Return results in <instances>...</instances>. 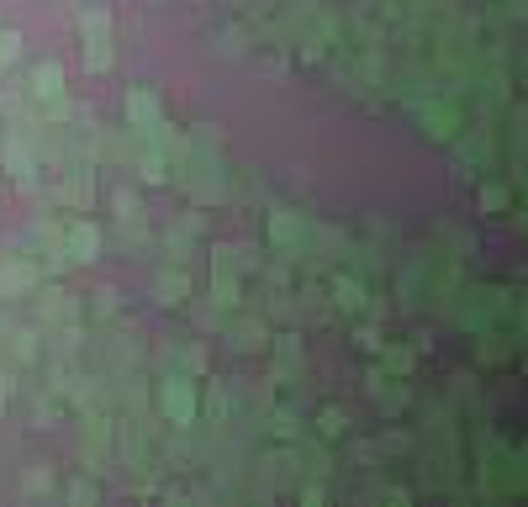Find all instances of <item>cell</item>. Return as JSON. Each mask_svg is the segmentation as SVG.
<instances>
[{"label": "cell", "mask_w": 528, "mask_h": 507, "mask_svg": "<svg viewBox=\"0 0 528 507\" xmlns=\"http://www.w3.org/2000/svg\"><path fill=\"white\" fill-rule=\"evenodd\" d=\"M32 96L43 101L53 117H69V101H64V69H59V64H37V69H32Z\"/></svg>", "instance_id": "1"}, {"label": "cell", "mask_w": 528, "mask_h": 507, "mask_svg": "<svg viewBox=\"0 0 528 507\" xmlns=\"http://www.w3.org/2000/svg\"><path fill=\"white\" fill-rule=\"evenodd\" d=\"M85 64L90 69H111V16L106 11L85 16Z\"/></svg>", "instance_id": "2"}, {"label": "cell", "mask_w": 528, "mask_h": 507, "mask_svg": "<svg viewBox=\"0 0 528 507\" xmlns=\"http://www.w3.org/2000/svg\"><path fill=\"white\" fill-rule=\"evenodd\" d=\"M159 407H164V418L169 423H196V386L191 381H164L159 386Z\"/></svg>", "instance_id": "3"}, {"label": "cell", "mask_w": 528, "mask_h": 507, "mask_svg": "<svg viewBox=\"0 0 528 507\" xmlns=\"http://www.w3.org/2000/svg\"><path fill=\"white\" fill-rule=\"evenodd\" d=\"M127 122H132V133H143V138L164 122V111H159V96H154V90H127Z\"/></svg>", "instance_id": "4"}, {"label": "cell", "mask_w": 528, "mask_h": 507, "mask_svg": "<svg viewBox=\"0 0 528 507\" xmlns=\"http://www.w3.org/2000/svg\"><path fill=\"white\" fill-rule=\"evenodd\" d=\"M101 249V233H96V222H69L64 228V254L74 259V265H90Z\"/></svg>", "instance_id": "5"}, {"label": "cell", "mask_w": 528, "mask_h": 507, "mask_svg": "<svg viewBox=\"0 0 528 507\" xmlns=\"http://www.w3.org/2000/svg\"><path fill=\"white\" fill-rule=\"evenodd\" d=\"M423 133L455 138V111H449V106H428V111H423Z\"/></svg>", "instance_id": "6"}, {"label": "cell", "mask_w": 528, "mask_h": 507, "mask_svg": "<svg viewBox=\"0 0 528 507\" xmlns=\"http://www.w3.org/2000/svg\"><path fill=\"white\" fill-rule=\"evenodd\" d=\"M270 238L280 243V249H301V243H307V233H301L291 217H270Z\"/></svg>", "instance_id": "7"}, {"label": "cell", "mask_w": 528, "mask_h": 507, "mask_svg": "<svg viewBox=\"0 0 528 507\" xmlns=\"http://www.w3.org/2000/svg\"><path fill=\"white\" fill-rule=\"evenodd\" d=\"M185 291H191V286H185V275H175V270L159 275V302L175 307V302H185Z\"/></svg>", "instance_id": "8"}, {"label": "cell", "mask_w": 528, "mask_h": 507, "mask_svg": "<svg viewBox=\"0 0 528 507\" xmlns=\"http://www.w3.org/2000/svg\"><path fill=\"white\" fill-rule=\"evenodd\" d=\"M338 307H349V312H360L365 307V286H360V280H338Z\"/></svg>", "instance_id": "9"}, {"label": "cell", "mask_w": 528, "mask_h": 507, "mask_svg": "<svg viewBox=\"0 0 528 507\" xmlns=\"http://www.w3.org/2000/svg\"><path fill=\"white\" fill-rule=\"evenodd\" d=\"M481 206L486 212H507V206H513V191H507V185H481Z\"/></svg>", "instance_id": "10"}, {"label": "cell", "mask_w": 528, "mask_h": 507, "mask_svg": "<svg viewBox=\"0 0 528 507\" xmlns=\"http://www.w3.org/2000/svg\"><path fill=\"white\" fill-rule=\"evenodd\" d=\"M317 434H323V439H338V434H344V412H338V407H323V412H317Z\"/></svg>", "instance_id": "11"}, {"label": "cell", "mask_w": 528, "mask_h": 507, "mask_svg": "<svg viewBox=\"0 0 528 507\" xmlns=\"http://www.w3.org/2000/svg\"><path fill=\"white\" fill-rule=\"evenodd\" d=\"M16 53H22V37H16V32H0V69L16 64Z\"/></svg>", "instance_id": "12"}, {"label": "cell", "mask_w": 528, "mask_h": 507, "mask_svg": "<svg viewBox=\"0 0 528 507\" xmlns=\"http://www.w3.org/2000/svg\"><path fill=\"white\" fill-rule=\"evenodd\" d=\"M233 344H238V349H259V344H264V328H259V323H243Z\"/></svg>", "instance_id": "13"}, {"label": "cell", "mask_w": 528, "mask_h": 507, "mask_svg": "<svg viewBox=\"0 0 528 507\" xmlns=\"http://www.w3.org/2000/svg\"><path fill=\"white\" fill-rule=\"evenodd\" d=\"M386 365L407 375V370H412V354H407V349H386Z\"/></svg>", "instance_id": "14"}, {"label": "cell", "mask_w": 528, "mask_h": 507, "mask_svg": "<svg viewBox=\"0 0 528 507\" xmlns=\"http://www.w3.org/2000/svg\"><path fill=\"white\" fill-rule=\"evenodd\" d=\"M90 497H96V486H90V481H74L69 486V502H90Z\"/></svg>", "instance_id": "15"}, {"label": "cell", "mask_w": 528, "mask_h": 507, "mask_svg": "<svg viewBox=\"0 0 528 507\" xmlns=\"http://www.w3.org/2000/svg\"><path fill=\"white\" fill-rule=\"evenodd\" d=\"M6 402H11V375H0V412H6Z\"/></svg>", "instance_id": "16"}]
</instances>
